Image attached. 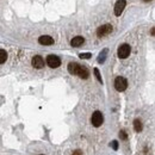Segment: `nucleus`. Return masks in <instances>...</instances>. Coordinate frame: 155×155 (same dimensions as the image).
<instances>
[{
  "label": "nucleus",
  "instance_id": "1",
  "mask_svg": "<svg viewBox=\"0 0 155 155\" xmlns=\"http://www.w3.org/2000/svg\"><path fill=\"white\" fill-rule=\"evenodd\" d=\"M126 87H128V81L124 79L123 76L116 78V80H115V88H116L117 91L123 92V91L126 90Z\"/></svg>",
  "mask_w": 155,
  "mask_h": 155
},
{
  "label": "nucleus",
  "instance_id": "2",
  "mask_svg": "<svg viewBox=\"0 0 155 155\" xmlns=\"http://www.w3.org/2000/svg\"><path fill=\"white\" fill-rule=\"evenodd\" d=\"M112 32V25L111 24H104V25H102L100 28H98V30H97V36L98 37H105V36H107L109 34H111Z\"/></svg>",
  "mask_w": 155,
  "mask_h": 155
},
{
  "label": "nucleus",
  "instance_id": "3",
  "mask_svg": "<svg viewBox=\"0 0 155 155\" xmlns=\"http://www.w3.org/2000/svg\"><path fill=\"white\" fill-rule=\"evenodd\" d=\"M91 122L94 126H100L104 122V117H103V113L100 111H96L93 115H92V118H91Z\"/></svg>",
  "mask_w": 155,
  "mask_h": 155
},
{
  "label": "nucleus",
  "instance_id": "4",
  "mask_svg": "<svg viewBox=\"0 0 155 155\" xmlns=\"http://www.w3.org/2000/svg\"><path fill=\"white\" fill-rule=\"evenodd\" d=\"M130 51H131V48L129 44H122L118 48V56L121 58H126L130 55Z\"/></svg>",
  "mask_w": 155,
  "mask_h": 155
},
{
  "label": "nucleus",
  "instance_id": "5",
  "mask_svg": "<svg viewBox=\"0 0 155 155\" xmlns=\"http://www.w3.org/2000/svg\"><path fill=\"white\" fill-rule=\"evenodd\" d=\"M47 63H48V66L51 67V68H57V67H60V64H61V60H60L56 55H49V56L47 57Z\"/></svg>",
  "mask_w": 155,
  "mask_h": 155
},
{
  "label": "nucleus",
  "instance_id": "6",
  "mask_svg": "<svg viewBox=\"0 0 155 155\" xmlns=\"http://www.w3.org/2000/svg\"><path fill=\"white\" fill-rule=\"evenodd\" d=\"M125 5H126L125 0H118V1L116 3V5H115V15H116L117 17L122 15V12H123L124 9H125Z\"/></svg>",
  "mask_w": 155,
  "mask_h": 155
},
{
  "label": "nucleus",
  "instance_id": "7",
  "mask_svg": "<svg viewBox=\"0 0 155 155\" xmlns=\"http://www.w3.org/2000/svg\"><path fill=\"white\" fill-rule=\"evenodd\" d=\"M32 66L36 68V69H41L44 67V60L42 58V56H38L36 55L34 58H32Z\"/></svg>",
  "mask_w": 155,
  "mask_h": 155
},
{
  "label": "nucleus",
  "instance_id": "8",
  "mask_svg": "<svg viewBox=\"0 0 155 155\" xmlns=\"http://www.w3.org/2000/svg\"><path fill=\"white\" fill-rule=\"evenodd\" d=\"M38 42H39L42 45H51V44H54V38L50 37V36L44 35V36H41V37L38 38Z\"/></svg>",
  "mask_w": 155,
  "mask_h": 155
},
{
  "label": "nucleus",
  "instance_id": "9",
  "mask_svg": "<svg viewBox=\"0 0 155 155\" xmlns=\"http://www.w3.org/2000/svg\"><path fill=\"white\" fill-rule=\"evenodd\" d=\"M76 75H79L81 79H87V78L90 76V73L87 70L86 67H83V66H79V69H78V73Z\"/></svg>",
  "mask_w": 155,
  "mask_h": 155
},
{
  "label": "nucleus",
  "instance_id": "10",
  "mask_svg": "<svg viewBox=\"0 0 155 155\" xmlns=\"http://www.w3.org/2000/svg\"><path fill=\"white\" fill-rule=\"evenodd\" d=\"M84 42H85V38H84V37H81V36H76V37H74V38L70 41V44H72V47L78 48V47L83 45Z\"/></svg>",
  "mask_w": 155,
  "mask_h": 155
},
{
  "label": "nucleus",
  "instance_id": "11",
  "mask_svg": "<svg viewBox=\"0 0 155 155\" xmlns=\"http://www.w3.org/2000/svg\"><path fill=\"white\" fill-rule=\"evenodd\" d=\"M78 69H79V64H78V63H75V62H70V63L68 64V72H69L70 74L76 75Z\"/></svg>",
  "mask_w": 155,
  "mask_h": 155
},
{
  "label": "nucleus",
  "instance_id": "12",
  "mask_svg": "<svg viewBox=\"0 0 155 155\" xmlns=\"http://www.w3.org/2000/svg\"><path fill=\"white\" fill-rule=\"evenodd\" d=\"M6 60H7V53L4 49H0V64L6 62Z\"/></svg>",
  "mask_w": 155,
  "mask_h": 155
},
{
  "label": "nucleus",
  "instance_id": "13",
  "mask_svg": "<svg viewBox=\"0 0 155 155\" xmlns=\"http://www.w3.org/2000/svg\"><path fill=\"white\" fill-rule=\"evenodd\" d=\"M134 129H135L137 132L142 131V123H141L140 119H135V121H134Z\"/></svg>",
  "mask_w": 155,
  "mask_h": 155
},
{
  "label": "nucleus",
  "instance_id": "14",
  "mask_svg": "<svg viewBox=\"0 0 155 155\" xmlns=\"http://www.w3.org/2000/svg\"><path fill=\"white\" fill-rule=\"evenodd\" d=\"M94 75H96V78L98 79L99 83H103V79H102V76H100V73H99L98 68H94Z\"/></svg>",
  "mask_w": 155,
  "mask_h": 155
},
{
  "label": "nucleus",
  "instance_id": "15",
  "mask_svg": "<svg viewBox=\"0 0 155 155\" xmlns=\"http://www.w3.org/2000/svg\"><path fill=\"white\" fill-rule=\"evenodd\" d=\"M106 53H107V50L105 49V50L103 51V54H100V56H99V58H98V62H99V63H103V62H104V60H105V55H106Z\"/></svg>",
  "mask_w": 155,
  "mask_h": 155
},
{
  "label": "nucleus",
  "instance_id": "16",
  "mask_svg": "<svg viewBox=\"0 0 155 155\" xmlns=\"http://www.w3.org/2000/svg\"><path fill=\"white\" fill-rule=\"evenodd\" d=\"M79 56H80V58H90L92 55L90 53H86V54H80Z\"/></svg>",
  "mask_w": 155,
  "mask_h": 155
},
{
  "label": "nucleus",
  "instance_id": "17",
  "mask_svg": "<svg viewBox=\"0 0 155 155\" xmlns=\"http://www.w3.org/2000/svg\"><path fill=\"white\" fill-rule=\"evenodd\" d=\"M119 137H121L122 140H126V134H125V131L122 130V131L119 132Z\"/></svg>",
  "mask_w": 155,
  "mask_h": 155
},
{
  "label": "nucleus",
  "instance_id": "18",
  "mask_svg": "<svg viewBox=\"0 0 155 155\" xmlns=\"http://www.w3.org/2000/svg\"><path fill=\"white\" fill-rule=\"evenodd\" d=\"M111 145H112V148H113V149H117V148H118V143H117V141H112Z\"/></svg>",
  "mask_w": 155,
  "mask_h": 155
},
{
  "label": "nucleus",
  "instance_id": "19",
  "mask_svg": "<svg viewBox=\"0 0 155 155\" xmlns=\"http://www.w3.org/2000/svg\"><path fill=\"white\" fill-rule=\"evenodd\" d=\"M73 155H83V151L81 150H75V151H73Z\"/></svg>",
  "mask_w": 155,
  "mask_h": 155
},
{
  "label": "nucleus",
  "instance_id": "20",
  "mask_svg": "<svg viewBox=\"0 0 155 155\" xmlns=\"http://www.w3.org/2000/svg\"><path fill=\"white\" fill-rule=\"evenodd\" d=\"M143 1H145V3H148V1H150V0H143Z\"/></svg>",
  "mask_w": 155,
  "mask_h": 155
}]
</instances>
